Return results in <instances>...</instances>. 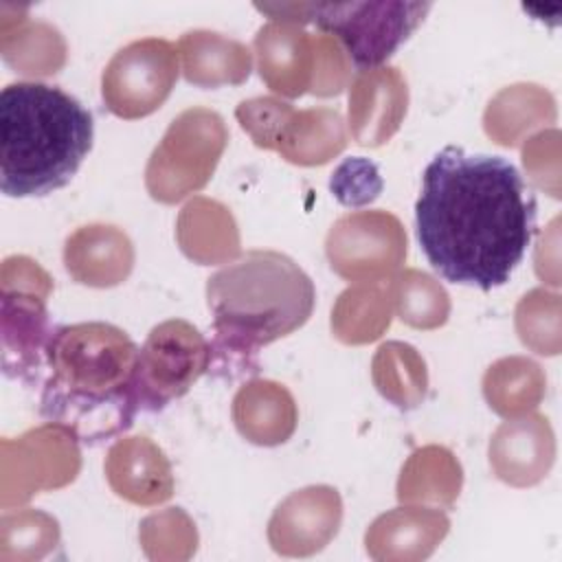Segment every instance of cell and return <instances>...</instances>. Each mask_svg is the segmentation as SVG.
<instances>
[{
    "mask_svg": "<svg viewBox=\"0 0 562 562\" xmlns=\"http://www.w3.org/2000/svg\"><path fill=\"white\" fill-rule=\"evenodd\" d=\"M211 345L187 321L156 325L138 349L136 393L140 408L160 411L182 397L211 364Z\"/></svg>",
    "mask_w": 562,
    "mask_h": 562,
    "instance_id": "7",
    "label": "cell"
},
{
    "mask_svg": "<svg viewBox=\"0 0 562 562\" xmlns=\"http://www.w3.org/2000/svg\"><path fill=\"white\" fill-rule=\"evenodd\" d=\"M406 81L395 68L362 70L349 92L351 132L360 145H380L406 112Z\"/></svg>",
    "mask_w": 562,
    "mask_h": 562,
    "instance_id": "9",
    "label": "cell"
},
{
    "mask_svg": "<svg viewBox=\"0 0 562 562\" xmlns=\"http://www.w3.org/2000/svg\"><path fill=\"white\" fill-rule=\"evenodd\" d=\"M397 312L413 327H437L448 316V294L428 274L408 270L397 279Z\"/></svg>",
    "mask_w": 562,
    "mask_h": 562,
    "instance_id": "16",
    "label": "cell"
},
{
    "mask_svg": "<svg viewBox=\"0 0 562 562\" xmlns=\"http://www.w3.org/2000/svg\"><path fill=\"white\" fill-rule=\"evenodd\" d=\"M329 237L362 244V246H351V248L327 250L331 268L347 279H358L369 272H382V270L395 268L402 261V257L380 250V248H373L371 244L406 239L402 235L400 222L389 213L345 215L342 220H338L331 226Z\"/></svg>",
    "mask_w": 562,
    "mask_h": 562,
    "instance_id": "10",
    "label": "cell"
},
{
    "mask_svg": "<svg viewBox=\"0 0 562 562\" xmlns=\"http://www.w3.org/2000/svg\"><path fill=\"white\" fill-rule=\"evenodd\" d=\"M428 11L430 2H312L310 22L338 40L362 72L386 61Z\"/></svg>",
    "mask_w": 562,
    "mask_h": 562,
    "instance_id": "5",
    "label": "cell"
},
{
    "mask_svg": "<svg viewBox=\"0 0 562 562\" xmlns=\"http://www.w3.org/2000/svg\"><path fill=\"white\" fill-rule=\"evenodd\" d=\"M536 211V195L507 158L448 145L422 176L417 241L446 281L487 292L507 283L522 261Z\"/></svg>",
    "mask_w": 562,
    "mask_h": 562,
    "instance_id": "1",
    "label": "cell"
},
{
    "mask_svg": "<svg viewBox=\"0 0 562 562\" xmlns=\"http://www.w3.org/2000/svg\"><path fill=\"white\" fill-rule=\"evenodd\" d=\"M64 261L79 283L114 285L132 270V244L114 226H83L66 239Z\"/></svg>",
    "mask_w": 562,
    "mask_h": 562,
    "instance_id": "12",
    "label": "cell"
},
{
    "mask_svg": "<svg viewBox=\"0 0 562 562\" xmlns=\"http://www.w3.org/2000/svg\"><path fill=\"white\" fill-rule=\"evenodd\" d=\"M187 81L202 88L241 83L250 75V50L215 31H189L180 37Z\"/></svg>",
    "mask_w": 562,
    "mask_h": 562,
    "instance_id": "15",
    "label": "cell"
},
{
    "mask_svg": "<svg viewBox=\"0 0 562 562\" xmlns=\"http://www.w3.org/2000/svg\"><path fill=\"white\" fill-rule=\"evenodd\" d=\"M349 165H351V171L356 178L351 180L345 173L336 171V176L331 178V191L345 204H360V202L373 200L382 187L375 165H371L362 158H353V160H349Z\"/></svg>",
    "mask_w": 562,
    "mask_h": 562,
    "instance_id": "17",
    "label": "cell"
},
{
    "mask_svg": "<svg viewBox=\"0 0 562 562\" xmlns=\"http://www.w3.org/2000/svg\"><path fill=\"white\" fill-rule=\"evenodd\" d=\"M314 37L288 22H268L255 35L261 79L285 97H299L310 86Z\"/></svg>",
    "mask_w": 562,
    "mask_h": 562,
    "instance_id": "11",
    "label": "cell"
},
{
    "mask_svg": "<svg viewBox=\"0 0 562 562\" xmlns=\"http://www.w3.org/2000/svg\"><path fill=\"white\" fill-rule=\"evenodd\" d=\"M105 468L116 494L134 503H160L171 496L169 463L147 437H132L112 446Z\"/></svg>",
    "mask_w": 562,
    "mask_h": 562,
    "instance_id": "13",
    "label": "cell"
},
{
    "mask_svg": "<svg viewBox=\"0 0 562 562\" xmlns=\"http://www.w3.org/2000/svg\"><path fill=\"white\" fill-rule=\"evenodd\" d=\"M176 79L178 48L167 40L145 37L114 53L101 77V94L112 114L138 119L160 108Z\"/></svg>",
    "mask_w": 562,
    "mask_h": 562,
    "instance_id": "8",
    "label": "cell"
},
{
    "mask_svg": "<svg viewBox=\"0 0 562 562\" xmlns=\"http://www.w3.org/2000/svg\"><path fill=\"white\" fill-rule=\"evenodd\" d=\"M314 301L312 279L277 250H250L206 279L215 345L239 358L299 329Z\"/></svg>",
    "mask_w": 562,
    "mask_h": 562,
    "instance_id": "4",
    "label": "cell"
},
{
    "mask_svg": "<svg viewBox=\"0 0 562 562\" xmlns=\"http://www.w3.org/2000/svg\"><path fill=\"white\" fill-rule=\"evenodd\" d=\"M50 375L40 413L70 437L99 443L132 426L138 404V347L110 323H75L50 331L46 342Z\"/></svg>",
    "mask_w": 562,
    "mask_h": 562,
    "instance_id": "2",
    "label": "cell"
},
{
    "mask_svg": "<svg viewBox=\"0 0 562 562\" xmlns=\"http://www.w3.org/2000/svg\"><path fill=\"white\" fill-rule=\"evenodd\" d=\"M202 108L182 112L154 149L147 165V189L156 200L176 202L200 189L211 178L226 145V130L220 114Z\"/></svg>",
    "mask_w": 562,
    "mask_h": 562,
    "instance_id": "6",
    "label": "cell"
},
{
    "mask_svg": "<svg viewBox=\"0 0 562 562\" xmlns=\"http://www.w3.org/2000/svg\"><path fill=\"white\" fill-rule=\"evenodd\" d=\"M92 136V114L61 88L7 83L0 92L2 193L29 198L61 189L90 151Z\"/></svg>",
    "mask_w": 562,
    "mask_h": 562,
    "instance_id": "3",
    "label": "cell"
},
{
    "mask_svg": "<svg viewBox=\"0 0 562 562\" xmlns=\"http://www.w3.org/2000/svg\"><path fill=\"white\" fill-rule=\"evenodd\" d=\"M553 435L542 417L512 422L498 428L490 446V461L509 483H536L551 465Z\"/></svg>",
    "mask_w": 562,
    "mask_h": 562,
    "instance_id": "14",
    "label": "cell"
}]
</instances>
